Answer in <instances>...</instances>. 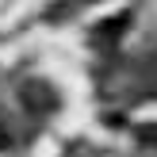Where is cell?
I'll return each instance as SVG.
<instances>
[{
    "label": "cell",
    "instance_id": "obj_1",
    "mask_svg": "<svg viewBox=\"0 0 157 157\" xmlns=\"http://www.w3.org/2000/svg\"><path fill=\"white\" fill-rule=\"evenodd\" d=\"M23 100H27V104L35 107V111H38V104H42V107H54V104H58V96L50 92V84H42V81L23 84Z\"/></svg>",
    "mask_w": 157,
    "mask_h": 157
},
{
    "label": "cell",
    "instance_id": "obj_3",
    "mask_svg": "<svg viewBox=\"0 0 157 157\" xmlns=\"http://www.w3.org/2000/svg\"><path fill=\"white\" fill-rule=\"evenodd\" d=\"M8 146H12V134H8V130L0 127V150H8Z\"/></svg>",
    "mask_w": 157,
    "mask_h": 157
},
{
    "label": "cell",
    "instance_id": "obj_2",
    "mask_svg": "<svg viewBox=\"0 0 157 157\" xmlns=\"http://www.w3.org/2000/svg\"><path fill=\"white\" fill-rule=\"evenodd\" d=\"M134 134H138V138H142V142H146V146H153V150H157V123H142V127H138V130H134Z\"/></svg>",
    "mask_w": 157,
    "mask_h": 157
}]
</instances>
